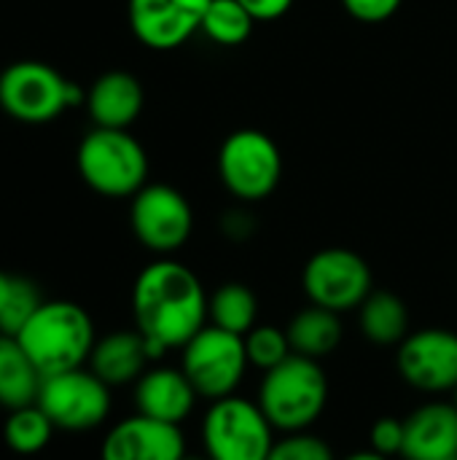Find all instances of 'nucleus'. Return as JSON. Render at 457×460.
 I'll list each match as a JSON object with an SVG mask.
<instances>
[{
    "instance_id": "f257e3e1",
    "label": "nucleus",
    "mask_w": 457,
    "mask_h": 460,
    "mask_svg": "<svg viewBox=\"0 0 457 460\" xmlns=\"http://www.w3.org/2000/svg\"><path fill=\"white\" fill-rule=\"evenodd\" d=\"M207 299L202 280L175 259L162 256L140 270L132 286V318L154 361L167 350H183L207 326Z\"/></svg>"
},
{
    "instance_id": "f03ea898",
    "label": "nucleus",
    "mask_w": 457,
    "mask_h": 460,
    "mask_svg": "<svg viewBox=\"0 0 457 460\" xmlns=\"http://www.w3.org/2000/svg\"><path fill=\"white\" fill-rule=\"evenodd\" d=\"M16 340L35 369L43 377H51L86 367L97 332L92 315L81 305L67 299H43Z\"/></svg>"
},
{
    "instance_id": "7ed1b4c3",
    "label": "nucleus",
    "mask_w": 457,
    "mask_h": 460,
    "mask_svg": "<svg viewBox=\"0 0 457 460\" xmlns=\"http://www.w3.org/2000/svg\"><path fill=\"white\" fill-rule=\"evenodd\" d=\"M256 402L275 431H310L326 412L329 377L321 361L294 353L275 369L264 372Z\"/></svg>"
},
{
    "instance_id": "20e7f679",
    "label": "nucleus",
    "mask_w": 457,
    "mask_h": 460,
    "mask_svg": "<svg viewBox=\"0 0 457 460\" xmlns=\"http://www.w3.org/2000/svg\"><path fill=\"white\" fill-rule=\"evenodd\" d=\"M83 183L108 199H132L148 181V154L127 129L94 127L75 151Z\"/></svg>"
},
{
    "instance_id": "39448f33",
    "label": "nucleus",
    "mask_w": 457,
    "mask_h": 460,
    "mask_svg": "<svg viewBox=\"0 0 457 460\" xmlns=\"http://www.w3.org/2000/svg\"><path fill=\"white\" fill-rule=\"evenodd\" d=\"M86 102V92L40 59L11 62L0 73V111L22 124H48Z\"/></svg>"
},
{
    "instance_id": "423d86ee",
    "label": "nucleus",
    "mask_w": 457,
    "mask_h": 460,
    "mask_svg": "<svg viewBox=\"0 0 457 460\" xmlns=\"http://www.w3.org/2000/svg\"><path fill=\"white\" fill-rule=\"evenodd\" d=\"M202 445L210 460H267L275 429L259 402L234 394L210 402L202 418Z\"/></svg>"
},
{
    "instance_id": "0eeeda50",
    "label": "nucleus",
    "mask_w": 457,
    "mask_h": 460,
    "mask_svg": "<svg viewBox=\"0 0 457 460\" xmlns=\"http://www.w3.org/2000/svg\"><path fill=\"white\" fill-rule=\"evenodd\" d=\"M218 175L240 202L267 199L283 178V154L261 129L232 132L218 151Z\"/></svg>"
},
{
    "instance_id": "6e6552de",
    "label": "nucleus",
    "mask_w": 457,
    "mask_h": 460,
    "mask_svg": "<svg viewBox=\"0 0 457 460\" xmlns=\"http://www.w3.org/2000/svg\"><path fill=\"white\" fill-rule=\"evenodd\" d=\"M248 367L245 337L210 323L183 348L180 356L183 375L194 385L197 396L207 402L234 396Z\"/></svg>"
},
{
    "instance_id": "1a4fd4ad",
    "label": "nucleus",
    "mask_w": 457,
    "mask_h": 460,
    "mask_svg": "<svg viewBox=\"0 0 457 460\" xmlns=\"http://www.w3.org/2000/svg\"><path fill=\"white\" fill-rule=\"evenodd\" d=\"M110 385L102 383L89 367L43 377L38 407L48 415L57 431L83 434L100 429L113 407Z\"/></svg>"
},
{
    "instance_id": "9d476101",
    "label": "nucleus",
    "mask_w": 457,
    "mask_h": 460,
    "mask_svg": "<svg viewBox=\"0 0 457 460\" xmlns=\"http://www.w3.org/2000/svg\"><path fill=\"white\" fill-rule=\"evenodd\" d=\"M302 288L310 305L331 313L358 310L374 291L369 261L350 248H323L312 253L302 270Z\"/></svg>"
},
{
    "instance_id": "9b49d317",
    "label": "nucleus",
    "mask_w": 457,
    "mask_h": 460,
    "mask_svg": "<svg viewBox=\"0 0 457 460\" xmlns=\"http://www.w3.org/2000/svg\"><path fill=\"white\" fill-rule=\"evenodd\" d=\"M132 234L156 256L180 251L194 232V210L189 199L167 183H145L129 208Z\"/></svg>"
},
{
    "instance_id": "f8f14e48",
    "label": "nucleus",
    "mask_w": 457,
    "mask_h": 460,
    "mask_svg": "<svg viewBox=\"0 0 457 460\" xmlns=\"http://www.w3.org/2000/svg\"><path fill=\"white\" fill-rule=\"evenodd\" d=\"M396 369L407 385L423 394H453L457 388V332H412L396 353Z\"/></svg>"
},
{
    "instance_id": "ddd939ff",
    "label": "nucleus",
    "mask_w": 457,
    "mask_h": 460,
    "mask_svg": "<svg viewBox=\"0 0 457 460\" xmlns=\"http://www.w3.org/2000/svg\"><path fill=\"white\" fill-rule=\"evenodd\" d=\"M213 0H129V27L135 38L154 51H172L202 30Z\"/></svg>"
},
{
    "instance_id": "4468645a",
    "label": "nucleus",
    "mask_w": 457,
    "mask_h": 460,
    "mask_svg": "<svg viewBox=\"0 0 457 460\" xmlns=\"http://www.w3.org/2000/svg\"><path fill=\"white\" fill-rule=\"evenodd\" d=\"M186 437L180 426L162 423L145 415H129L108 429L100 460H183Z\"/></svg>"
},
{
    "instance_id": "2eb2a0df",
    "label": "nucleus",
    "mask_w": 457,
    "mask_h": 460,
    "mask_svg": "<svg viewBox=\"0 0 457 460\" xmlns=\"http://www.w3.org/2000/svg\"><path fill=\"white\" fill-rule=\"evenodd\" d=\"M197 391L178 367H151L135 383V407L140 415L180 426L197 407Z\"/></svg>"
},
{
    "instance_id": "dca6fc26",
    "label": "nucleus",
    "mask_w": 457,
    "mask_h": 460,
    "mask_svg": "<svg viewBox=\"0 0 457 460\" xmlns=\"http://www.w3.org/2000/svg\"><path fill=\"white\" fill-rule=\"evenodd\" d=\"M404 460H457V407L428 402L404 418Z\"/></svg>"
},
{
    "instance_id": "f3484780",
    "label": "nucleus",
    "mask_w": 457,
    "mask_h": 460,
    "mask_svg": "<svg viewBox=\"0 0 457 460\" xmlns=\"http://www.w3.org/2000/svg\"><path fill=\"white\" fill-rule=\"evenodd\" d=\"M86 111L94 127L129 129L145 105L143 84L127 70H108L86 92Z\"/></svg>"
},
{
    "instance_id": "a211bd4d",
    "label": "nucleus",
    "mask_w": 457,
    "mask_h": 460,
    "mask_svg": "<svg viewBox=\"0 0 457 460\" xmlns=\"http://www.w3.org/2000/svg\"><path fill=\"white\" fill-rule=\"evenodd\" d=\"M148 361L154 358L145 337L137 329H119L94 342L86 367L110 388H124V385H135L143 377Z\"/></svg>"
},
{
    "instance_id": "6ab92c4d",
    "label": "nucleus",
    "mask_w": 457,
    "mask_h": 460,
    "mask_svg": "<svg viewBox=\"0 0 457 460\" xmlns=\"http://www.w3.org/2000/svg\"><path fill=\"white\" fill-rule=\"evenodd\" d=\"M286 334H288L291 350L296 356H304V358H312V361H323V358H329L342 345L345 329H342L339 313H331L326 307L310 305V307L299 310L291 318Z\"/></svg>"
},
{
    "instance_id": "aec40b11",
    "label": "nucleus",
    "mask_w": 457,
    "mask_h": 460,
    "mask_svg": "<svg viewBox=\"0 0 457 460\" xmlns=\"http://www.w3.org/2000/svg\"><path fill=\"white\" fill-rule=\"evenodd\" d=\"M409 323V307L393 291H372L358 307L361 334L380 348H399L412 334Z\"/></svg>"
},
{
    "instance_id": "412c9836",
    "label": "nucleus",
    "mask_w": 457,
    "mask_h": 460,
    "mask_svg": "<svg viewBox=\"0 0 457 460\" xmlns=\"http://www.w3.org/2000/svg\"><path fill=\"white\" fill-rule=\"evenodd\" d=\"M43 375L35 369L16 337L0 334V407L19 410L38 402Z\"/></svg>"
},
{
    "instance_id": "4be33fe9",
    "label": "nucleus",
    "mask_w": 457,
    "mask_h": 460,
    "mask_svg": "<svg viewBox=\"0 0 457 460\" xmlns=\"http://www.w3.org/2000/svg\"><path fill=\"white\" fill-rule=\"evenodd\" d=\"M259 318V299L245 283H224L207 299V323L245 337Z\"/></svg>"
},
{
    "instance_id": "5701e85b",
    "label": "nucleus",
    "mask_w": 457,
    "mask_h": 460,
    "mask_svg": "<svg viewBox=\"0 0 457 460\" xmlns=\"http://www.w3.org/2000/svg\"><path fill=\"white\" fill-rule=\"evenodd\" d=\"M54 431H57L54 423L35 402V404L8 412V418L3 423V442L8 445V450H13L19 456H38L40 450L48 447Z\"/></svg>"
},
{
    "instance_id": "b1692460",
    "label": "nucleus",
    "mask_w": 457,
    "mask_h": 460,
    "mask_svg": "<svg viewBox=\"0 0 457 460\" xmlns=\"http://www.w3.org/2000/svg\"><path fill=\"white\" fill-rule=\"evenodd\" d=\"M256 19L240 0H213L202 19V32L221 46H240L250 38Z\"/></svg>"
},
{
    "instance_id": "393cba45",
    "label": "nucleus",
    "mask_w": 457,
    "mask_h": 460,
    "mask_svg": "<svg viewBox=\"0 0 457 460\" xmlns=\"http://www.w3.org/2000/svg\"><path fill=\"white\" fill-rule=\"evenodd\" d=\"M245 353H248V364L261 372H269L277 364H283L288 356H294L286 329H277L269 323H261V326L256 323L245 334Z\"/></svg>"
},
{
    "instance_id": "a878e982",
    "label": "nucleus",
    "mask_w": 457,
    "mask_h": 460,
    "mask_svg": "<svg viewBox=\"0 0 457 460\" xmlns=\"http://www.w3.org/2000/svg\"><path fill=\"white\" fill-rule=\"evenodd\" d=\"M40 305H43V296H40L38 286L27 278L13 275L11 296H8V305L0 315V334L16 337Z\"/></svg>"
},
{
    "instance_id": "bb28decb",
    "label": "nucleus",
    "mask_w": 457,
    "mask_h": 460,
    "mask_svg": "<svg viewBox=\"0 0 457 460\" xmlns=\"http://www.w3.org/2000/svg\"><path fill=\"white\" fill-rule=\"evenodd\" d=\"M267 460H337L331 445L310 431L299 434H283V439H275Z\"/></svg>"
},
{
    "instance_id": "cd10ccee",
    "label": "nucleus",
    "mask_w": 457,
    "mask_h": 460,
    "mask_svg": "<svg viewBox=\"0 0 457 460\" xmlns=\"http://www.w3.org/2000/svg\"><path fill=\"white\" fill-rule=\"evenodd\" d=\"M369 442H372V450L385 456V458L401 456V450H404V420L401 418H380L369 431Z\"/></svg>"
},
{
    "instance_id": "c85d7f7f",
    "label": "nucleus",
    "mask_w": 457,
    "mask_h": 460,
    "mask_svg": "<svg viewBox=\"0 0 457 460\" xmlns=\"http://www.w3.org/2000/svg\"><path fill=\"white\" fill-rule=\"evenodd\" d=\"M404 0H342L345 11L364 22V24H380V22H388L399 8H401Z\"/></svg>"
},
{
    "instance_id": "c756f323",
    "label": "nucleus",
    "mask_w": 457,
    "mask_h": 460,
    "mask_svg": "<svg viewBox=\"0 0 457 460\" xmlns=\"http://www.w3.org/2000/svg\"><path fill=\"white\" fill-rule=\"evenodd\" d=\"M256 22H275L291 11L294 0H240Z\"/></svg>"
},
{
    "instance_id": "7c9ffc66",
    "label": "nucleus",
    "mask_w": 457,
    "mask_h": 460,
    "mask_svg": "<svg viewBox=\"0 0 457 460\" xmlns=\"http://www.w3.org/2000/svg\"><path fill=\"white\" fill-rule=\"evenodd\" d=\"M11 286H13V275L8 272H0V315L8 305V296H11Z\"/></svg>"
},
{
    "instance_id": "2f4dec72",
    "label": "nucleus",
    "mask_w": 457,
    "mask_h": 460,
    "mask_svg": "<svg viewBox=\"0 0 457 460\" xmlns=\"http://www.w3.org/2000/svg\"><path fill=\"white\" fill-rule=\"evenodd\" d=\"M342 460H391L385 458V456H380V453H374V450H358V453H353V456H347V458Z\"/></svg>"
},
{
    "instance_id": "473e14b6",
    "label": "nucleus",
    "mask_w": 457,
    "mask_h": 460,
    "mask_svg": "<svg viewBox=\"0 0 457 460\" xmlns=\"http://www.w3.org/2000/svg\"><path fill=\"white\" fill-rule=\"evenodd\" d=\"M183 460H210V458H207V456H202V458H197V456H186Z\"/></svg>"
},
{
    "instance_id": "72a5a7b5",
    "label": "nucleus",
    "mask_w": 457,
    "mask_h": 460,
    "mask_svg": "<svg viewBox=\"0 0 457 460\" xmlns=\"http://www.w3.org/2000/svg\"><path fill=\"white\" fill-rule=\"evenodd\" d=\"M453 404H455V407H457V388H455V391H453Z\"/></svg>"
}]
</instances>
